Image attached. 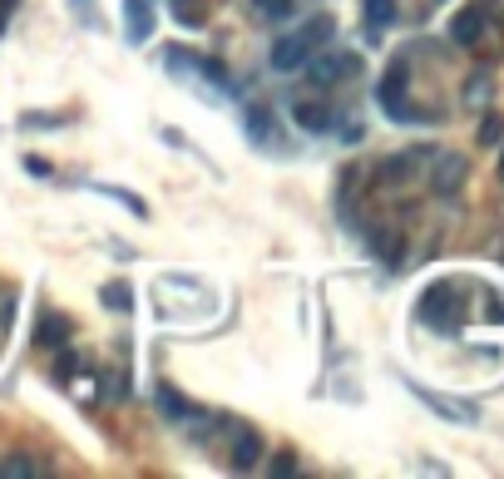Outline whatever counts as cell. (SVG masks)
<instances>
[{
  "label": "cell",
  "instance_id": "1",
  "mask_svg": "<svg viewBox=\"0 0 504 479\" xmlns=\"http://www.w3.org/2000/svg\"><path fill=\"white\" fill-rule=\"evenodd\" d=\"M302 70H307V79L317 89H326V85H342L346 75H356V70H361V60H356V54H342V50H332V54H317V50H311V60L302 64Z\"/></svg>",
  "mask_w": 504,
  "mask_h": 479
},
{
  "label": "cell",
  "instance_id": "2",
  "mask_svg": "<svg viewBox=\"0 0 504 479\" xmlns=\"http://www.w3.org/2000/svg\"><path fill=\"white\" fill-rule=\"evenodd\" d=\"M420 321H430V326H455V321H460V297H455L445 282L430 287L426 297H420Z\"/></svg>",
  "mask_w": 504,
  "mask_h": 479
},
{
  "label": "cell",
  "instance_id": "3",
  "mask_svg": "<svg viewBox=\"0 0 504 479\" xmlns=\"http://www.w3.org/2000/svg\"><path fill=\"white\" fill-rule=\"evenodd\" d=\"M227 465L237 469V475H247V469L262 465V435L252 425H233V445H227Z\"/></svg>",
  "mask_w": 504,
  "mask_h": 479
},
{
  "label": "cell",
  "instance_id": "4",
  "mask_svg": "<svg viewBox=\"0 0 504 479\" xmlns=\"http://www.w3.org/2000/svg\"><path fill=\"white\" fill-rule=\"evenodd\" d=\"M307 60H311V45H307V35L302 30L272 40V70H277V75H292V70H302Z\"/></svg>",
  "mask_w": 504,
  "mask_h": 479
},
{
  "label": "cell",
  "instance_id": "5",
  "mask_svg": "<svg viewBox=\"0 0 504 479\" xmlns=\"http://www.w3.org/2000/svg\"><path fill=\"white\" fill-rule=\"evenodd\" d=\"M243 128H247V139L252 144H272L277 139V119H272L268 104H247L243 109Z\"/></svg>",
  "mask_w": 504,
  "mask_h": 479
},
{
  "label": "cell",
  "instance_id": "6",
  "mask_svg": "<svg viewBox=\"0 0 504 479\" xmlns=\"http://www.w3.org/2000/svg\"><path fill=\"white\" fill-rule=\"evenodd\" d=\"M153 30V5L149 0H124V35H129L134 45H144Z\"/></svg>",
  "mask_w": 504,
  "mask_h": 479
},
{
  "label": "cell",
  "instance_id": "7",
  "mask_svg": "<svg viewBox=\"0 0 504 479\" xmlns=\"http://www.w3.org/2000/svg\"><path fill=\"white\" fill-rule=\"evenodd\" d=\"M292 119H297L307 134H322V128H332V104H322V99H302V104L292 109Z\"/></svg>",
  "mask_w": 504,
  "mask_h": 479
},
{
  "label": "cell",
  "instance_id": "8",
  "mask_svg": "<svg viewBox=\"0 0 504 479\" xmlns=\"http://www.w3.org/2000/svg\"><path fill=\"white\" fill-rule=\"evenodd\" d=\"M416 395H420V401L430 405V410H440V416H445V420H460V425H470V420H475V405L445 401V395H435V391H420V385H416Z\"/></svg>",
  "mask_w": 504,
  "mask_h": 479
},
{
  "label": "cell",
  "instance_id": "9",
  "mask_svg": "<svg viewBox=\"0 0 504 479\" xmlns=\"http://www.w3.org/2000/svg\"><path fill=\"white\" fill-rule=\"evenodd\" d=\"M153 395H159V405H163V416H169V420H194V416H198V410H194L188 401H183V395L173 391V385H159Z\"/></svg>",
  "mask_w": 504,
  "mask_h": 479
},
{
  "label": "cell",
  "instance_id": "10",
  "mask_svg": "<svg viewBox=\"0 0 504 479\" xmlns=\"http://www.w3.org/2000/svg\"><path fill=\"white\" fill-rule=\"evenodd\" d=\"M460 178H465V159H440V169H435V188L440 193H455Z\"/></svg>",
  "mask_w": 504,
  "mask_h": 479
},
{
  "label": "cell",
  "instance_id": "11",
  "mask_svg": "<svg viewBox=\"0 0 504 479\" xmlns=\"http://www.w3.org/2000/svg\"><path fill=\"white\" fill-rule=\"evenodd\" d=\"M480 30H484V25H480V11H460V15H455V40H460V45H475V40H480Z\"/></svg>",
  "mask_w": 504,
  "mask_h": 479
},
{
  "label": "cell",
  "instance_id": "12",
  "mask_svg": "<svg viewBox=\"0 0 504 479\" xmlns=\"http://www.w3.org/2000/svg\"><path fill=\"white\" fill-rule=\"evenodd\" d=\"M396 21V0H366V25L371 30H386Z\"/></svg>",
  "mask_w": 504,
  "mask_h": 479
},
{
  "label": "cell",
  "instance_id": "13",
  "mask_svg": "<svg viewBox=\"0 0 504 479\" xmlns=\"http://www.w3.org/2000/svg\"><path fill=\"white\" fill-rule=\"evenodd\" d=\"M70 336V317H60V311H50V317L40 321V341L45 346H60V341Z\"/></svg>",
  "mask_w": 504,
  "mask_h": 479
},
{
  "label": "cell",
  "instance_id": "14",
  "mask_svg": "<svg viewBox=\"0 0 504 479\" xmlns=\"http://www.w3.org/2000/svg\"><path fill=\"white\" fill-rule=\"evenodd\" d=\"M292 5H297V0H252V15H258V21H287Z\"/></svg>",
  "mask_w": 504,
  "mask_h": 479
},
{
  "label": "cell",
  "instance_id": "15",
  "mask_svg": "<svg viewBox=\"0 0 504 479\" xmlns=\"http://www.w3.org/2000/svg\"><path fill=\"white\" fill-rule=\"evenodd\" d=\"M89 188H95V193H104V198H114V202H124V208H129L134 218H144V213H149V208H144V198H134V193H124V188H109V183H89Z\"/></svg>",
  "mask_w": 504,
  "mask_h": 479
},
{
  "label": "cell",
  "instance_id": "16",
  "mask_svg": "<svg viewBox=\"0 0 504 479\" xmlns=\"http://www.w3.org/2000/svg\"><path fill=\"white\" fill-rule=\"evenodd\" d=\"M332 30H336V21H332V15H317L311 25H302V35H307V45H311V50L332 40Z\"/></svg>",
  "mask_w": 504,
  "mask_h": 479
},
{
  "label": "cell",
  "instance_id": "17",
  "mask_svg": "<svg viewBox=\"0 0 504 479\" xmlns=\"http://www.w3.org/2000/svg\"><path fill=\"white\" fill-rule=\"evenodd\" d=\"M104 307H109V311H129V307H134L129 282H109V287H104Z\"/></svg>",
  "mask_w": 504,
  "mask_h": 479
},
{
  "label": "cell",
  "instance_id": "18",
  "mask_svg": "<svg viewBox=\"0 0 504 479\" xmlns=\"http://www.w3.org/2000/svg\"><path fill=\"white\" fill-rule=\"evenodd\" d=\"M173 15H178V25H203V11H198V0H173Z\"/></svg>",
  "mask_w": 504,
  "mask_h": 479
},
{
  "label": "cell",
  "instance_id": "19",
  "mask_svg": "<svg viewBox=\"0 0 504 479\" xmlns=\"http://www.w3.org/2000/svg\"><path fill=\"white\" fill-rule=\"evenodd\" d=\"M70 5H75L79 25H89V30H99V5H95V0H70Z\"/></svg>",
  "mask_w": 504,
  "mask_h": 479
},
{
  "label": "cell",
  "instance_id": "20",
  "mask_svg": "<svg viewBox=\"0 0 504 479\" xmlns=\"http://www.w3.org/2000/svg\"><path fill=\"white\" fill-rule=\"evenodd\" d=\"M376 252H381V262H396V257H401V237L376 233Z\"/></svg>",
  "mask_w": 504,
  "mask_h": 479
},
{
  "label": "cell",
  "instance_id": "21",
  "mask_svg": "<svg viewBox=\"0 0 504 479\" xmlns=\"http://www.w3.org/2000/svg\"><path fill=\"white\" fill-rule=\"evenodd\" d=\"M500 134H504V124H500V114H490L480 124V144H500Z\"/></svg>",
  "mask_w": 504,
  "mask_h": 479
},
{
  "label": "cell",
  "instance_id": "22",
  "mask_svg": "<svg viewBox=\"0 0 504 479\" xmlns=\"http://www.w3.org/2000/svg\"><path fill=\"white\" fill-rule=\"evenodd\" d=\"M272 475H297V459H292V455H277V459H272Z\"/></svg>",
  "mask_w": 504,
  "mask_h": 479
},
{
  "label": "cell",
  "instance_id": "23",
  "mask_svg": "<svg viewBox=\"0 0 504 479\" xmlns=\"http://www.w3.org/2000/svg\"><path fill=\"white\" fill-rule=\"evenodd\" d=\"M25 169H30V173H50V159H35V153H30V159H25Z\"/></svg>",
  "mask_w": 504,
  "mask_h": 479
},
{
  "label": "cell",
  "instance_id": "24",
  "mask_svg": "<svg viewBox=\"0 0 504 479\" xmlns=\"http://www.w3.org/2000/svg\"><path fill=\"white\" fill-rule=\"evenodd\" d=\"M500 178H504V159H500Z\"/></svg>",
  "mask_w": 504,
  "mask_h": 479
},
{
  "label": "cell",
  "instance_id": "25",
  "mask_svg": "<svg viewBox=\"0 0 504 479\" xmlns=\"http://www.w3.org/2000/svg\"><path fill=\"white\" fill-rule=\"evenodd\" d=\"M0 5H11V0H0Z\"/></svg>",
  "mask_w": 504,
  "mask_h": 479
},
{
  "label": "cell",
  "instance_id": "26",
  "mask_svg": "<svg viewBox=\"0 0 504 479\" xmlns=\"http://www.w3.org/2000/svg\"><path fill=\"white\" fill-rule=\"evenodd\" d=\"M0 30H5V21H0Z\"/></svg>",
  "mask_w": 504,
  "mask_h": 479
}]
</instances>
